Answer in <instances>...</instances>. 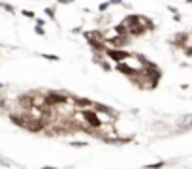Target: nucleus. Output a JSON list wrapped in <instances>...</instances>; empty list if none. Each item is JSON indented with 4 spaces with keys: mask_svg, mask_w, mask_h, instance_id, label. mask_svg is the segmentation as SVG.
I'll use <instances>...</instances> for the list:
<instances>
[{
    "mask_svg": "<svg viewBox=\"0 0 192 169\" xmlns=\"http://www.w3.org/2000/svg\"><path fill=\"white\" fill-rule=\"evenodd\" d=\"M123 0H109V4H121Z\"/></svg>",
    "mask_w": 192,
    "mask_h": 169,
    "instance_id": "12",
    "label": "nucleus"
},
{
    "mask_svg": "<svg viewBox=\"0 0 192 169\" xmlns=\"http://www.w3.org/2000/svg\"><path fill=\"white\" fill-rule=\"evenodd\" d=\"M0 6H2V8H4L6 11H10V13H13V11H15V10H13V6H10V4H6V2H2Z\"/></svg>",
    "mask_w": 192,
    "mask_h": 169,
    "instance_id": "5",
    "label": "nucleus"
},
{
    "mask_svg": "<svg viewBox=\"0 0 192 169\" xmlns=\"http://www.w3.org/2000/svg\"><path fill=\"white\" fill-rule=\"evenodd\" d=\"M77 105H79V107H81V109H87V107H90V105H92V104H90V102H89V100H79V102H77Z\"/></svg>",
    "mask_w": 192,
    "mask_h": 169,
    "instance_id": "4",
    "label": "nucleus"
},
{
    "mask_svg": "<svg viewBox=\"0 0 192 169\" xmlns=\"http://www.w3.org/2000/svg\"><path fill=\"white\" fill-rule=\"evenodd\" d=\"M70 2H74V0H59V4H70Z\"/></svg>",
    "mask_w": 192,
    "mask_h": 169,
    "instance_id": "10",
    "label": "nucleus"
},
{
    "mask_svg": "<svg viewBox=\"0 0 192 169\" xmlns=\"http://www.w3.org/2000/svg\"><path fill=\"white\" fill-rule=\"evenodd\" d=\"M36 34H43V30H41V27H40V25L36 27Z\"/></svg>",
    "mask_w": 192,
    "mask_h": 169,
    "instance_id": "11",
    "label": "nucleus"
},
{
    "mask_svg": "<svg viewBox=\"0 0 192 169\" xmlns=\"http://www.w3.org/2000/svg\"><path fill=\"white\" fill-rule=\"evenodd\" d=\"M23 15H25V17H34V13H32V11H23Z\"/></svg>",
    "mask_w": 192,
    "mask_h": 169,
    "instance_id": "9",
    "label": "nucleus"
},
{
    "mask_svg": "<svg viewBox=\"0 0 192 169\" xmlns=\"http://www.w3.org/2000/svg\"><path fill=\"white\" fill-rule=\"evenodd\" d=\"M43 169H55V167H43Z\"/></svg>",
    "mask_w": 192,
    "mask_h": 169,
    "instance_id": "13",
    "label": "nucleus"
},
{
    "mask_svg": "<svg viewBox=\"0 0 192 169\" xmlns=\"http://www.w3.org/2000/svg\"><path fill=\"white\" fill-rule=\"evenodd\" d=\"M179 128H192V115H186L183 118H179Z\"/></svg>",
    "mask_w": 192,
    "mask_h": 169,
    "instance_id": "3",
    "label": "nucleus"
},
{
    "mask_svg": "<svg viewBox=\"0 0 192 169\" xmlns=\"http://www.w3.org/2000/svg\"><path fill=\"white\" fill-rule=\"evenodd\" d=\"M107 6H109V2H104V4H100V11H104V10H107Z\"/></svg>",
    "mask_w": 192,
    "mask_h": 169,
    "instance_id": "8",
    "label": "nucleus"
},
{
    "mask_svg": "<svg viewBox=\"0 0 192 169\" xmlns=\"http://www.w3.org/2000/svg\"><path fill=\"white\" fill-rule=\"evenodd\" d=\"M45 13L49 15V17H55V10H53V8H47V10H45Z\"/></svg>",
    "mask_w": 192,
    "mask_h": 169,
    "instance_id": "6",
    "label": "nucleus"
},
{
    "mask_svg": "<svg viewBox=\"0 0 192 169\" xmlns=\"http://www.w3.org/2000/svg\"><path fill=\"white\" fill-rule=\"evenodd\" d=\"M43 57H45L47 60H57V58H59V57H55V55H43Z\"/></svg>",
    "mask_w": 192,
    "mask_h": 169,
    "instance_id": "7",
    "label": "nucleus"
},
{
    "mask_svg": "<svg viewBox=\"0 0 192 169\" xmlns=\"http://www.w3.org/2000/svg\"><path fill=\"white\" fill-rule=\"evenodd\" d=\"M106 53H107V57H111V58L117 60V62H121V60H124L126 57H130V55H126L124 51H119V49H107Z\"/></svg>",
    "mask_w": 192,
    "mask_h": 169,
    "instance_id": "2",
    "label": "nucleus"
},
{
    "mask_svg": "<svg viewBox=\"0 0 192 169\" xmlns=\"http://www.w3.org/2000/svg\"><path fill=\"white\" fill-rule=\"evenodd\" d=\"M66 96L62 94H57V92H49L45 96V104H51V105H60V104H66Z\"/></svg>",
    "mask_w": 192,
    "mask_h": 169,
    "instance_id": "1",
    "label": "nucleus"
}]
</instances>
